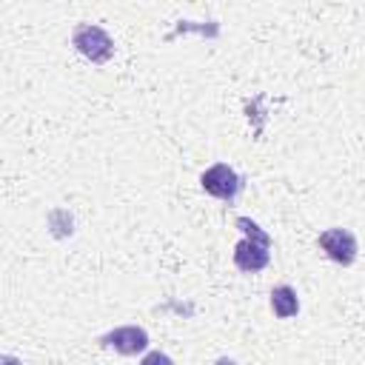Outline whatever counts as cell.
Listing matches in <instances>:
<instances>
[{
  "mask_svg": "<svg viewBox=\"0 0 365 365\" xmlns=\"http://www.w3.org/2000/svg\"><path fill=\"white\" fill-rule=\"evenodd\" d=\"M71 46H74L86 60H91V63H106V60H111V54H114V40H111V34H108L106 29L94 26V23L77 26L74 34H71Z\"/></svg>",
  "mask_w": 365,
  "mask_h": 365,
  "instance_id": "cell-1",
  "label": "cell"
},
{
  "mask_svg": "<svg viewBox=\"0 0 365 365\" xmlns=\"http://www.w3.org/2000/svg\"><path fill=\"white\" fill-rule=\"evenodd\" d=\"M200 185H202V191H205V194H211V197H217V200L231 202V200L240 194V188H242V177H240L231 165H225V163H214L211 168H205V171H202Z\"/></svg>",
  "mask_w": 365,
  "mask_h": 365,
  "instance_id": "cell-2",
  "label": "cell"
},
{
  "mask_svg": "<svg viewBox=\"0 0 365 365\" xmlns=\"http://www.w3.org/2000/svg\"><path fill=\"white\" fill-rule=\"evenodd\" d=\"M319 248L325 251L328 259L339 265H351L356 259V237L348 228H325L319 234Z\"/></svg>",
  "mask_w": 365,
  "mask_h": 365,
  "instance_id": "cell-3",
  "label": "cell"
},
{
  "mask_svg": "<svg viewBox=\"0 0 365 365\" xmlns=\"http://www.w3.org/2000/svg\"><path fill=\"white\" fill-rule=\"evenodd\" d=\"M100 345L114 348L123 356H134V354H143L148 348V334L140 325H120V328L103 334L100 336Z\"/></svg>",
  "mask_w": 365,
  "mask_h": 365,
  "instance_id": "cell-4",
  "label": "cell"
},
{
  "mask_svg": "<svg viewBox=\"0 0 365 365\" xmlns=\"http://www.w3.org/2000/svg\"><path fill=\"white\" fill-rule=\"evenodd\" d=\"M271 262V245L259 242V240H248L242 237L237 245H234V265L245 274H257L262 271L265 265Z\"/></svg>",
  "mask_w": 365,
  "mask_h": 365,
  "instance_id": "cell-5",
  "label": "cell"
},
{
  "mask_svg": "<svg viewBox=\"0 0 365 365\" xmlns=\"http://www.w3.org/2000/svg\"><path fill=\"white\" fill-rule=\"evenodd\" d=\"M271 311H274L279 319L297 317V311H299L297 291H294L291 285H277V288H271Z\"/></svg>",
  "mask_w": 365,
  "mask_h": 365,
  "instance_id": "cell-6",
  "label": "cell"
},
{
  "mask_svg": "<svg viewBox=\"0 0 365 365\" xmlns=\"http://www.w3.org/2000/svg\"><path fill=\"white\" fill-rule=\"evenodd\" d=\"M140 365H174V359H171L168 354H163V351H151V354L143 356Z\"/></svg>",
  "mask_w": 365,
  "mask_h": 365,
  "instance_id": "cell-7",
  "label": "cell"
},
{
  "mask_svg": "<svg viewBox=\"0 0 365 365\" xmlns=\"http://www.w3.org/2000/svg\"><path fill=\"white\" fill-rule=\"evenodd\" d=\"M217 365H237V362H234V359H228V356H220V359H217Z\"/></svg>",
  "mask_w": 365,
  "mask_h": 365,
  "instance_id": "cell-8",
  "label": "cell"
},
{
  "mask_svg": "<svg viewBox=\"0 0 365 365\" xmlns=\"http://www.w3.org/2000/svg\"><path fill=\"white\" fill-rule=\"evenodd\" d=\"M3 365H20L14 356H3Z\"/></svg>",
  "mask_w": 365,
  "mask_h": 365,
  "instance_id": "cell-9",
  "label": "cell"
}]
</instances>
